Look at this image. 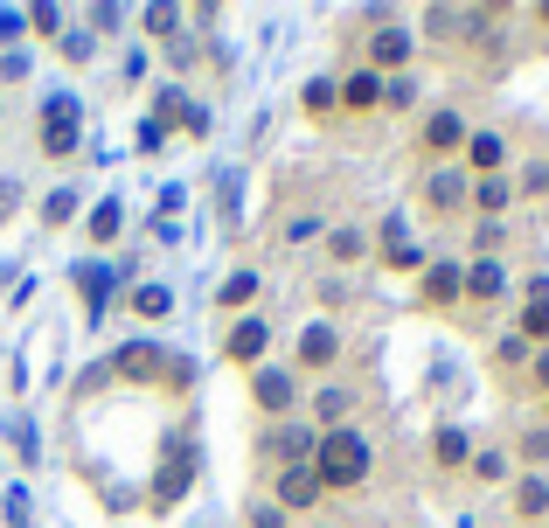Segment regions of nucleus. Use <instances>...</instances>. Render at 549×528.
<instances>
[{"label":"nucleus","instance_id":"f257e3e1","mask_svg":"<svg viewBox=\"0 0 549 528\" xmlns=\"http://www.w3.org/2000/svg\"><path fill=\"white\" fill-rule=\"evenodd\" d=\"M195 480H202V445H195V431H188V417H181V424H167V438H160V459H153V480L139 487V508H146L153 522H167V515L195 494Z\"/></svg>","mask_w":549,"mask_h":528},{"label":"nucleus","instance_id":"f03ea898","mask_svg":"<svg viewBox=\"0 0 549 528\" xmlns=\"http://www.w3.org/2000/svg\"><path fill=\"white\" fill-rule=\"evenodd\" d=\"M306 466H313L320 494H362L376 480V445H369L362 424H341V431H320V445H313Z\"/></svg>","mask_w":549,"mask_h":528},{"label":"nucleus","instance_id":"7ed1b4c3","mask_svg":"<svg viewBox=\"0 0 549 528\" xmlns=\"http://www.w3.org/2000/svg\"><path fill=\"white\" fill-rule=\"evenodd\" d=\"M77 146H84V105H77V91H49L35 105V153L42 160H77Z\"/></svg>","mask_w":549,"mask_h":528},{"label":"nucleus","instance_id":"20e7f679","mask_svg":"<svg viewBox=\"0 0 549 528\" xmlns=\"http://www.w3.org/2000/svg\"><path fill=\"white\" fill-rule=\"evenodd\" d=\"M70 292H77V313H84V327H91V334H98V320H112V306L126 299V285H119L112 258H77V264H70Z\"/></svg>","mask_w":549,"mask_h":528},{"label":"nucleus","instance_id":"39448f33","mask_svg":"<svg viewBox=\"0 0 549 528\" xmlns=\"http://www.w3.org/2000/svg\"><path fill=\"white\" fill-rule=\"evenodd\" d=\"M341 355H348V341H341V327L334 320H306L299 334H292V376L306 383H327L334 369H341Z\"/></svg>","mask_w":549,"mask_h":528},{"label":"nucleus","instance_id":"423d86ee","mask_svg":"<svg viewBox=\"0 0 549 528\" xmlns=\"http://www.w3.org/2000/svg\"><path fill=\"white\" fill-rule=\"evenodd\" d=\"M417 28L404 21H369V35H362V70H376V77H404L417 63Z\"/></svg>","mask_w":549,"mask_h":528},{"label":"nucleus","instance_id":"0eeeda50","mask_svg":"<svg viewBox=\"0 0 549 528\" xmlns=\"http://www.w3.org/2000/svg\"><path fill=\"white\" fill-rule=\"evenodd\" d=\"M160 369H167V348L153 334H133V341H119L105 355V376L126 383V390H160Z\"/></svg>","mask_w":549,"mask_h":528},{"label":"nucleus","instance_id":"6e6552de","mask_svg":"<svg viewBox=\"0 0 549 528\" xmlns=\"http://www.w3.org/2000/svg\"><path fill=\"white\" fill-rule=\"evenodd\" d=\"M272 341H278V327H272V313H244V320H230L223 327V341H216V355L230 362V369H258V362H272Z\"/></svg>","mask_w":549,"mask_h":528},{"label":"nucleus","instance_id":"1a4fd4ad","mask_svg":"<svg viewBox=\"0 0 549 528\" xmlns=\"http://www.w3.org/2000/svg\"><path fill=\"white\" fill-rule=\"evenodd\" d=\"M369 244H376V264H383V271H397V278H417V271L431 264V251L411 237V223H404L397 209H390V216L369 230Z\"/></svg>","mask_w":549,"mask_h":528},{"label":"nucleus","instance_id":"9d476101","mask_svg":"<svg viewBox=\"0 0 549 528\" xmlns=\"http://www.w3.org/2000/svg\"><path fill=\"white\" fill-rule=\"evenodd\" d=\"M466 119H459V105H431L424 119H417V153H424V167H452L459 160V146H466Z\"/></svg>","mask_w":549,"mask_h":528},{"label":"nucleus","instance_id":"9b49d317","mask_svg":"<svg viewBox=\"0 0 549 528\" xmlns=\"http://www.w3.org/2000/svg\"><path fill=\"white\" fill-rule=\"evenodd\" d=\"M244 390H251V403H258L272 424H285V417L299 410V376H292V362H258V369L244 376Z\"/></svg>","mask_w":549,"mask_h":528},{"label":"nucleus","instance_id":"f8f14e48","mask_svg":"<svg viewBox=\"0 0 549 528\" xmlns=\"http://www.w3.org/2000/svg\"><path fill=\"white\" fill-rule=\"evenodd\" d=\"M417 299H424V313H459L466 306V258H431L417 271Z\"/></svg>","mask_w":549,"mask_h":528},{"label":"nucleus","instance_id":"ddd939ff","mask_svg":"<svg viewBox=\"0 0 549 528\" xmlns=\"http://www.w3.org/2000/svg\"><path fill=\"white\" fill-rule=\"evenodd\" d=\"M417 202H424L431 216H466V202H473V174H466L459 160H452V167H424Z\"/></svg>","mask_w":549,"mask_h":528},{"label":"nucleus","instance_id":"4468645a","mask_svg":"<svg viewBox=\"0 0 549 528\" xmlns=\"http://www.w3.org/2000/svg\"><path fill=\"white\" fill-rule=\"evenodd\" d=\"M265 494H272L278 508L292 515V522H306V515L320 522V501H327V494H320V480H313V466H278Z\"/></svg>","mask_w":549,"mask_h":528},{"label":"nucleus","instance_id":"2eb2a0df","mask_svg":"<svg viewBox=\"0 0 549 528\" xmlns=\"http://www.w3.org/2000/svg\"><path fill=\"white\" fill-rule=\"evenodd\" d=\"M313 445H320V431L313 424H299V417H285V424H272V431H258V459H272L278 466H306L313 459Z\"/></svg>","mask_w":549,"mask_h":528},{"label":"nucleus","instance_id":"dca6fc26","mask_svg":"<svg viewBox=\"0 0 549 528\" xmlns=\"http://www.w3.org/2000/svg\"><path fill=\"white\" fill-rule=\"evenodd\" d=\"M84 244H91V258H105V251H119V237H126V195H98V202H84Z\"/></svg>","mask_w":549,"mask_h":528},{"label":"nucleus","instance_id":"f3484780","mask_svg":"<svg viewBox=\"0 0 549 528\" xmlns=\"http://www.w3.org/2000/svg\"><path fill=\"white\" fill-rule=\"evenodd\" d=\"M133 42L146 49H174V42H188V7H174V0H153V7H139L133 14Z\"/></svg>","mask_w":549,"mask_h":528},{"label":"nucleus","instance_id":"a211bd4d","mask_svg":"<svg viewBox=\"0 0 549 528\" xmlns=\"http://www.w3.org/2000/svg\"><path fill=\"white\" fill-rule=\"evenodd\" d=\"M459 167H466L473 181L508 174V132H501V126H473V132H466V146H459Z\"/></svg>","mask_w":549,"mask_h":528},{"label":"nucleus","instance_id":"6ab92c4d","mask_svg":"<svg viewBox=\"0 0 549 528\" xmlns=\"http://www.w3.org/2000/svg\"><path fill=\"white\" fill-rule=\"evenodd\" d=\"M258 299H265V271H258V264H237V271L209 292V306H216V313H230V320L258 313Z\"/></svg>","mask_w":549,"mask_h":528},{"label":"nucleus","instance_id":"aec40b11","mask_svg":"<svg viewBox=\"0 0 549 528\" xmlns=\"http://www.w3.org/2000/svg\"><path fill=\"white\" fill-rule=\"evenodd\" d=\"M376 258V244H369V230L362 223H327V237H320V264H334V271H355V264Z\"/></svg>","mask_w":549,"mask_h":528},{"label":"nucleus","instance_id":"412c9836","mask_svg":"<svg viewBox=\"0 0 549 528\" xmlns=\"http://www.w3.org/2000/svg\"><path fill=\"white\" fill-rule=\"evenodd\" d=\"M508 292H515V278L501 258H466V306H494Z\"/></svg>","mask_w":549,"mask_h":528},{"label":"nucleus","instance_id":"4be33fe9","mask_svg":"<svg viewBox=\"0 0 549 528\" xmlns=\"http://www.w3.org/2000/svg\"><path fill=\"white\" fill-rule=\"evenodd\" d=\"M515 334H522L529 348H549V278H543V271H536V278H529V292H522Z\"/></svg>","mask_w":549,"mask_h":528},{"label":"nucleus","instance_id":"5701e85b","mask_svg":"<svg viewBox=\"0 0 549 528\" xmlns=\"http://www.w3.org/2000/svg\"><path fill=\"white\" fill-rule=\"evenodd\" d=\"M119 313H133V320H146V327H160V320L174 313V285H160V278H139V285H126Z\"/></svg>","mask_w":549,"mask_h":528},{"label":"nucleus","instance_id":"b1692460","mask_svg":"<svg viewBox=\"0 0 549 528\" xmlns=\"http://www.w3.org/2000/svg\"><path fill=\"white\" fill-rule=\"evenodd\" d=\"M306 410H313V431H341V424H348V410H355V390L327 376V383H313Z\"/></svg>","mask_w":549,"mask_h":528},{"label":"nucleus","instance_id":"393cba45","mask_svg":"<svg viewBox=\"0 0 549 528\" xmlns=\"http://www.w3.org/2000/svg\"><path fill=\"white\" fill-rule=\"evenodd\" d=\"M341 112H348V119H376V112H383V77L355 63V70L341 77Z\"/></svg>","mask_w":549,"mask_h":528},{"label":"nucleus","instance_id":"a878e982","mask_svg":"<svg viewBox=\"0 0 549 528\" xmlns=\"http://www.w3.org/2000/svg\"><path fill=\"white\" fill-rule=\"evenodd\" d=\"M431 466L438 473H466V459H473V431L466 424H431Z\"/></svg>","mask_w":549,"mask_h":528},{"label":"nucleus","instance_id":"bb28decb","mask_svg":"<svg viewBox=\"0 0 549 528\" xmlns=\"http://www.w3.org/2000/svg\"><path fill=\"white\" fill-rule=\"evenodd\" d=\"M508 508H515V522H549V473H515L508 480Z\"/></svg>","mask_w":549,"mask_h":528},{"label":"nucleus","instance_id":"cd10ccee","mask_svg":"<svg viewBox=\"0 0 549 528\" xmlns=\"http://www.w3.org/2000/svg\"><path fill=\"white\" fill-rule=\"evenodd\" d=\"M35 223H42L49 237H56V230H70V223H84V188H70V181H63V188H49V195L35 202Z\"/></svg>","mask_w":549,"mask_h":528},{"label":"nucleus","instance_id":"c85d7f7f","mask_svg":"<svg viewBox=\"0 0 549 528\" xmlns=\"http://www.w3.org/2000/svg\"><path fill=\"white\" fill-rule=\"evenodd\" d=\"M299 112H306L313 126L341 119V77H327V70H320V77H306V84H299Z\"/></svg>","mask_w":549,"mask_h":528},{"label":"nucleus","instance_id":"c756f323","mask_svg":"<svg viewBox=\"0 0 549 528\" xmlns=\"http://www.w3.org/2000/svg\"><path fill=\"white\" fill-rule=\"evenodd\" d=\"M473 216H487V223H508V209H515V181L508 174H487V181H473V202H466Z\"/></svg>","mask_w":549,"mask_h":528},{"label":"nucleus","instance_id":"7c9ffc66","mask_svg":"<svg viewBox=\"0 0 549 528\" xmlns=\"http://www.w3.org/2000/svg\"><path fill=\"white\" fill-rule=\"evenodd\" d=\"M466 480H480V487H508V480H515V452H508V445H473Z\"/></svg>","mask_w":549,"mask_h":528},{"label":"nucleus","instance_id":"2f4dec72","mask_svg":"<svg viewBox=\"0 0 549 528\" xmlns=\"http://www.w3.org/2000/svg\"><path fill=\"white\" fill-rule=\"evenodd\" d=\"M188 98H195V91L167 77V84H153V105H146V119H153V126H167V132H181V119H188Z\"/></svg>","mask_w":549,"mask_h":528},{"label":"nucleus","instance_id":"473e14b6","mask_svg":"<svg viewBox=\"0 0 549 528\" xmlns=\"http://www.w3.org/2000/svg\"><path fill=\"white\" fill-rule=\"evenodd\" d=\"M56 56H63L70 70H91V63H98V35H91L84 21H70V28H63V42H56Z\"/></svg>","mask_w":549,"mask_h":528},{"label":"nucleus","instance_id":"72a5a7b5","mask_svg":"<svg viewBox=\"0 0 549 528\" xmlns=\"http://www.w3.org/2000/svg\"><path fill=\"white\" fill-rule=\"evenodd\" d=\"M7 445H14L21 473H35V466H42V431H35V417H7Z\"/></svg>","mask_w":549,"mask_h":528},{"label":"nucleus","instance_id":"f704fd0d","mask_svg":"<svg viewBox=\"0 0 549 528\" xmlns=\"http://www.w3.org/2000/svg\"><path fill=\"white\" fill-rule=\"evenodd\" d=\"M63 28H70V14H63V7H49V0H42V7H28V42L56 49V42H63Z\"/></svg>","mask_w":549,"mask_h":528},{"label":"nucleus","instance_id":"c9c22d12","mask_svg":"<svg viewBox=\"0 0 549 528\" xmlns=\"http://www.w3.org/2000/svg\"><path fill=\"white\" fill-rule=\"evenodd\" d=\"M466 35V7H424V35L417 42H459Z\"/></svg>","mask_w":549,"mask_h":528},{"label":"nucleus","instance_id":"e433bc0d","mask_svg":"<svg viewBox=\"0 0 549 528\" xmlns=\"http://www.w3.org/2000/svg\"><path fill=\"white\" fill-rule=\"evenodd\" d=\"M515 459H522V473H549V424H522Z\"/></svg>","mask_w":549,"mask_h":528},{"label":"nucleus","instance_id":"4c0bfd02","mask_svg":"<svg viewBox=\"0 0 549 528\" xmlns=\"http://www.w3.org/2000/svg\"><path fill=\"white\" fill-rule=\"evenodd\" d=\"M195 383H202V369H195V355H181V348H167V369H160V390H174V396H195Z\"/></svg>","mask_w":549,"mask_h":528},{"label":"nucleus","instance_id":"58836bf2","mask_svg":"<svg viewBox=\"0 0 549 528\" xmlns=\"http://www.w3.org/2000/svg\"><path fill=\"white\" fill-rule=\"evenodd\" d=\"M77 21H84V28H91V35L105 42V35H119V28L133 21V7H119V0H98V7H84Z\"/></svg>","mask_w":549,"mask_h":528},{"label":"nucleus","instance_id":"ea45409f","mask_svg":"<svg viewBox=\"0 0 549 528\" xmlns=\"http://www.w3.org/2000/svg\"><path fill=\"white\" fill-rule=\"evenodd\" d=\"M216 195H223V230L244 223V167H223L216 174Z\"/></svg>","mask_w":549,"mask_h":528},{"label":"nucleus","instance_id":"a19ab883","mask_svg":"<svg viewBox=\"0 0 549 528\" xmlns=\"http://www.w3.org/2000/svg\"><path fill=\"white\" fill-rule=\"evenodd\" d=\"M424 105V84H417L411 70L404 77H383V112H417Z\"/></svg>","mask_w":549,"mask_h":528},{"label":"nucleus","instance_id":"79ce46f5","mask_svg":"<svg viewBox=\"0 0 549 528\" xmlns=\"http://www.w3.org/2000/svg\"><path fill=\"white\" fill-rule=\"evenodd\" d=\"M515 181V202H543L549 195V160L536 153V160H522V174H508Z\"/></svg>","mask_w":549,"mask_h":528},{"label":"nucleus","instance_id":"37998d69","mask_svg":"<svg viewBox=\"0 0 549 528\" xmlns=\"http://www.w3.org/2000/svg\"><path fill=\"white\" fill-rule=\"evenodd\" d=\"M244 528H292V515L278 508L272 494H251V501H244Z\"/></svg>","mask_w":549,"mask_h":528},{"label":"nucleus","instance_id":"c03bdc74","mask_svg":"<svg viewBox=\"0 0 549 528\" xmlns=\"http://www.w3.org/2000/svg\"><path fill=\"white\" fill-rule=\"evenodd\" d=\"M167 139H174L167 126H153V119H139V126H133V153H139V160H160V153H167Z\"/></svg>","mask_w":549,"mask_h":528},{"label":"nucleus","instance_id":"a18cd8bd","mask_svg":"<svg viewBox=\"0 0 549 528\" xmlns=\"http://www.w3.org/2000/svg\"><path fill=\"white\" fill-rule=\"evenodd\" d=\"M529 355H536V348H529V341H522L515 327H508V334L494 341V362H501V369H529Z\"/></svg>","mask_w":549,"mask_h":528},{"label":"nucleus","instance_id":"49530a36","mask_svg":"<svg viewBox=\"0 0 549 528\" xmlns=\"http://www.w3.org/2000/svg\"><path fill=\"white\" fill-rule=\"evenodd\" d=\"M209 132H216V105L188 98V119H181V139H209Z\"/></svg>","mask_w":549,"mask_h":528},{"label":"nucleus","instance_id":"de8ad7c7","mask_svg":"<svg viewBox=\"0 0 549 528\" xmlns=\"http://www.w3.org/2000/svg\"><path fill=\"white\" fill-rule=\"evenodd\" d=\"M181 209H188V188H181V181H167V188L153 195V216H160V223H181Z\"/></svg>","mask_w":549,"mask_h":528},{"label":"nucleus","instance_id":"09e8293b","mask_svg":"<svg viewBox=\"0 0 549 528\" xmlns=\"http://www.w3.org/2000/svg\"><path fill=\"white\" fill-rule=\"evenodd\" d=\"M28 42V7H0V49H21Z\"/></svg>","mask_w":549,"mask_h":528},{"label":"nucleus","instance_id":"8fccbe9b","mask_svg":"<svg viewBox=\"0 0 549 528\" xmlns=\"http://www.w3.org/2000/svg\"><path fill=\"white\" fill-rule=\"evenodd\" d=\"M28 77H35V56L28 49H7L0 56V84H28Z\"/></svg>","mask_w":549,"mask_h":528},{"label":"nucleus","instance_id":"3c124183","mask_svg":"<svg viewBox=\"0 0 549 528\" xmlns=\"http://www.w3.org/2000/svg\"><path fill=\"white\" fill-rule=\"evenodd\" d=\"M313 237H327V223H320L313 209H299V216L285 223V244H313Z\"/></svg>","mask_w":549,"mask_h":528},{"label":"nucleus","instance_id":"603ef678","mask_svg":"<svg viewBox=\"0 0 549 528\" xmlns=\"http://www.w3.org/2000/svg\"><path fill=\"white\" fill-rule=\"evenodd\" d=\"M7 528H35V508H28V487L21 480L7 487Z\"/></svg>","mask_w":549,"mask_h":528},{"label":"nucleus","instance_id":"864d4df0","mask_svg":"<svg viewBox=\"0 0 549 528\" xmlns=\"http://www.w3.org/2000/svg\"><path fill=\"white\" fill-rule=\"evenodd\" d=\"M21 202H28V188H21L14 174H0V223H14V216H21Z\"/></svg>","mask_w":549,"mask_h":528},{"label":"nucleus","instance_id":"5fc2aeb1","mask_svg":"<svg viewBox=\"0 0 549 528\" xmlns=\"http://www.w3.org/2000/svg\"><path fill=\"white\" fill-rule=\"evenodd\" d=\"M529 390L549 403V348H536V355H529Z\"/></svg>","mask_w":549,"mask_h":528},{"label":"nucleus","instance_id":"6e6d98bb","mask_svg":"<svg viewBox=\"0 0 549 528\" xmlns=\"http://www.w3.org/2000/svg\"><path fill=\"white\" fill-rule=\"evenodd\" d=\"M146 56H153L146 42H133V49H126V63H119V77H126V84H139V77H146Z\"/></svg>","mask_w":549,"mask_h":528},{"label":"nucleus","instance_id":"4d7b16f0","mask_svg":"<svg viewBox=\"0 0 549 528\" xmlns=\"http://www.w3.org/2000/svg\"><path fill=\"white\" fill-rule=\"evenodd\" d=\"M7 390H14V396L28 390V348H14V355H7Z\"/></svg>","mask_w":549,"mask_h":528},{"label":"nucleus","instance_id":"13d9d810","mask_svg":"<svg viewBox=\"0 0 549 528\" xmlns=\"http://www.w3.org/2000/svg\"><path fill=\"white\" fill-rule=\"evenodd\" d=\"M529 21H536V28H549V0H543V7H529Z\"/></svg>","mask_w":549,"mask_h":528},{"label":"nucleus","instance_id":"bf43d9fd","mask_svg":"<svg viewBox=\"0 0 549 528\" xmlns=\"http://www.w3.org/2000/svg\"><path fill=\"white\" fill-rule=\"evenodd\" d=\"M306 528H341V522H306Z\"/></svg>","mask_w":549,"mask_h":528},{"label":"nucleus","instance_id":"052dcab7","mask_svg":"<svg viewBox=\"0 0 549 528\" xmlns=\"http://www.w3.org/2000/svg\"><path fill=\"white\" fill-rule=\"evenodd\" d=\"M0 119H7V98H0Z\"/></svg>","mask_w":549,"mask_h":528},{"label":"nucleus","instance_id":"680f3d73","mask_svg":"<svg viewBox=\"0 0 549 528\" xmlns=\"http://www.w3.org/2000/svg\"><path fill=\"white\" fill-rule=\"evenodd\" d=\"M543 424H549V403H543Z\"/></svg>","mask_w":549,"mask_h":528},{"label":"nucleus","instance_id":"e2e57ef3","mask_svg":"<svg viewBox=\"0 0 549 528\" xmlns=\"http://www.w3.org/2000/svg\"><path fill=\"white\" fill-rule=\"evenodd\" d=\"M411 528H431V522H411Z\"/></svg>","mask_w":549,"mask_h":528}]
</instances>
